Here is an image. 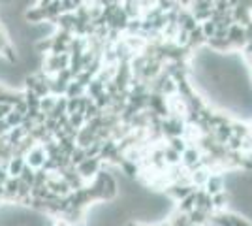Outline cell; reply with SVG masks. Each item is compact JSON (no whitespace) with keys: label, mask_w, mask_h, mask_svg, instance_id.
Here are the masks:
<instances>
[{"label":"cell","mask_w":252,"mask_h":226,"mask_svg":"<svg viewBox=\"0 0 252 226\" xmlns=\"http://www.w3.org/2000/svg\"><path fill=\"white\" fill-rule=\"evenodd\" d=\"M185 157H187V164H194V162H198V153H196V151H189Z\"/></svg>","instance_id":"4"},{"label":"cell","mask_w":252,"mask_h":226,"mask_svg":"<svg viewBox=\"0 0 252 226\" xmlns=\"http://www.w3.org/2000/svg\"><path fill=\"white\" fill-rule=\"evenodd\" d=\"M49 23L42 55H137L189 63L201 47L252 57V0H36L25 15Z\"/></svg>","instance_id":"1"},{"label":"cell","mask_w":252,"mask_h":226,"mask_svg":"<svg viewBox=\"0 0 252 226\" xmlns=\"http://www.w3.org/2000/svg\"><path fill=\"white\" fill-rule=\"evenodd\" d=\"M43 157H45V153H43V149H40V147H34V149H29V153H27V166H31V168H42L43 166Z\"/></svg>","instance_id":"2"},{"label":"cell","mask_w":252,"mask_h":226,"mask_svg":"<svg viewBox=\"0 0 252 226\" xmlns=\"http://www.w3.org/2000/svg\"><path fill=\"white\" fill-rule=\"evenodd\" d=\"M25 159H23L21 155H13L10 159V162H8V175L10 177H19L23 172V168H25Z\"/></svg>","instance_id":"3"}]
</instances>
